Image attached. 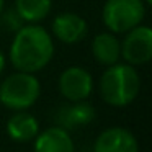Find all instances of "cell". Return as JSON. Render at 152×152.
<instances>
[{"label": "cell", "instance_id": "6da1fadb", "mask_svg": "<svg viewBox=\"0 0 152 152\" xmlns=\"http://www.w3.org/2000/svg\"><path fill=\"white\" fill-rule=\"evenodd\" d=\"M54 57V41L39 23H25L15 31L8 59L20 72H41Z\"/></svg>", "mask_w": 152, "mask_h": 152}, {"label": "cell", "instance_id": "7a4b0ae2", "mask_svg": "<svg viewBox=\"0 0 152 152\" xmlns=\"http://www.w3.org/2000/svg\"><path fill=\"white\" fill-rule=\"evenodd\" d=\"M100 96L110 106L124 108L131 105L141 90V77L134 66L116 62L108 66L100 77Z\"/></svg>", "mask_w": 152, "mask_h": 152}, {"label": "cell", "instance_id": "3957f363", "mask_svg": "<svg viewBox=\"0 0 152 152\" xmlns=\"http://www.w3.org/2000/svg\"><path fill=\"white\" fill-rule=\"evenodd\" d=\"M39 95L41 83L34 74L17 70L0 83V103L13 111L31 108L38 102Z\"/></svg>", "mask_w": 152, "mask_h": 152}, {"label": "cell", "instance_id": "277c9868", "mask_svg": "<svg viewBox=\"0 0 152 152\" xmlns=\"http://www.w3.org/2000/svg\"><path fill=\"white\" fill-rule=\"evenodd\" d=\"M144 0H106L102 8V20L113 34H124L141 25L145 18Z\"/></svg>", "mask_w": 152, "mask_h": 152}, {"label": "cell", "instance_id": "5b68a950", "mask_svg": "<svg viewBox=\"0 0 152 152\" xmlns=\"http://www.w3.org/2000/svg\"><path fill=\"white\" fill-rule=\"evenodd\" d=\"M121 43V59L129 66H144L152 59V30L147 25H137L126 31Z\"/></svg>", "mask_w": 152, "mask_h": 152}, {"label": "cell", "instance_id": "8992f818", "mask_svg": "<svg viewBox=\"0 0 152 152\" xmlns=\"http://www.w3.org/2000/svg\"><path fill=\"white\" fill-rule=\"evenodd\" d=\"M57 88L67 102L87 100L93 92V77L80 66H70L62 70L57 80Z\"/></svg>", "mask_w": 152, "mask_h": 152}, {"label": "cell", "instance_id": "52a82bcc", "mask_svg": "<svg viewBox=\"0 0 152 152\" xmlns=\"http://www.w3.org/2000/svg\"><path fill=\"white\" fill-rule=\"evenodd\" d=\"M51 31L62 44H77L87 36L88 25L85 18L72 12H64L56 15L51 23Z\"/></svg>", "mask_w": 152, "mask_h": 152}, {"label": "cell", "instance_id": "ba28073f", "mask_svg": "<svg viewBox=\"0 0 152 152\" xmlns=\"http://www.w3.org/2000/svg\"><path fill=\"white\" fill-rule=\"evenodd\" d=\"M93 152H139V144L129 129L113 126L98 134L93 144Z\"/></svg>", "mask_w": 152, "mask_h": 152}, {"label": "cell", "instance_id": "9c48e42d", "mask_svg": "<svg viewBox=\"0 0 152 152\" xmlns=\"http://www.w3.org/2000/svg\"><path fill=\"white\" fill-rule=\"evenodd\" d=\"M95 119V108L87 100L82 102H69L62 105L54 113L56 126H61L66 131H74L77 128L87 126Z\"/></svg>", "mask_w": 152, "mask_h": 152}, {"label": "cell", "instance_id": "30bf717a", "mask_svg": "<svg viewBox=\"0 0 152 152\" xmlns=\"http://www.w3.org/2000/svg\"><path fill=\"white\" fill-rule=\"evenodd\" d=\"M33 141L34 152H75L70 132L61 126H51L39 131Z\"/></svg>", "mask_w": 152, "mask_h": 152}, {"label": "cell", "instance_id": "8fae6325", "mask_svg": "<svg viewBox=\"0 0 152 152\" xmlns=\"http://www.w3.org/2000/svg\"><path fill=\"white\" fill-rule=\"evenodd\" d=\"M92 54L95 61L102 66H113L121 59V43L116 34L110 31L95 34L92 41Z\"/></svg>", "mask_w": 152, "mask_h": 152}, {"label": "cell", "instance_id": "7c38bea8", "mask_svg": "<svg viewBox=\"0 0 152 152\" xmlns=\"http://www.w3.org/2000/svg\"><path fill=\"white\" fill-rule=\"evenodd\" d=\"M39 132V123L33 115L23 111H15L7 121V134L15 142H30Z\"/></svg>", "mask_w": 152, "mask_h": 152}, {"label": "cell", "instance_id": "4fadbf2b", "mask_svg": "<svg viewBox=\"0 0 152 152\" xmlns=\"http://www.w3.org/2000/svg\"><path fill=\"white\" fill-rule=\"evenodd\" d=\"M13 8L25 23H39L53 8V0H15Z\"/></svg>", "mask_w": 152, "mask_h": 152}, {"label": "cell", "instance_id": "5bb4252c", "mask_svg": "<svg viewBox=\"0 0 152 152\" xmlns=\"http://www.w3.org/2000/svg\"><path fill=\"white\" fill-rule=\"evenodd\" d=\"M0 17H2V23H4V26L8 28V30H12L13 33L17 30H20V28L25 25V21L21 20V17L17 13L15 8H10L8 12H2Z\"/></svg>", "mask_w": 152, "mask_h": 152}, {"label": "cell", "instance_id": "9a60e30c", "mask_svg": "<svg viewBox=\"0 0 152 152\" xmlns=\"http://www.w3.org/2000/svg\"><path fill=\"white\" fill-rule=\"evenodd\" d=\"M5 66H7V57H5V54L2 53V51H0V75L4 74Z\"/></svg>", "mask_w": 152, "mask_h": 152}, {"label": "cell", "instance_id": "2e32d148", "mask_svg": "<svg viewBox=\"0 0 152 152\" xmlns=\"http://www.w3.org/2000/svg\"><path fill=\"white\" fill-rule=\"evenodd\" d=\"M4 7H5V0H0V15L4 12Z\"/></svg>", "mask_w": 152, "mask_h": 152}, {"label": "cell", "instance_id": "e0dca14e", "mask_svg": "<svg viewBox=\"0 0 152 152\" xmlns=\"http://www.w3.org/2000/svg\"><path fill=\"white\" fill-rule=\"evenodd\" d=\"M144 4H145V5H151V4H152V0H144Z\"/></svg>", "mask_w": 152, "mask_h": 152}]
</instances>
